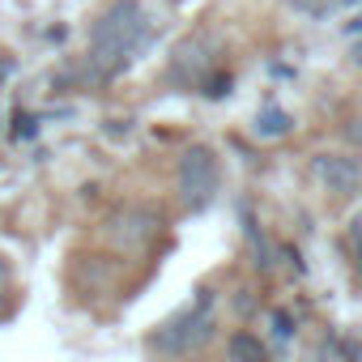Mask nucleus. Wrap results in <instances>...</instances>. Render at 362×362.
<instances>
[{"instance_id": "nucleus-1", "label": "nucleus", "mask_w": 362, "mask_h": 362, "mask_svg": "<svg viewBox=\"0 0 362 362\" xmlns=\"http://www.w3.org/2000/svg\"><path fill=\"white\" fill-rule=\"evenodd\" d=\"M158 39V22L141 0H115L90 30V64L98 77L128 73Z\"/></svg>"}, {"instance_id": "nucleus-2", "label": "nucleus", "mask_w": 362, "mask_h": 362, "mask_svg": "<svg viewBox=\"0 0 362 362\" xmlns=\"http://www.w3.org/2000/svg\"><path fill=\"white\" fill-rule=\"evenodd\" d=\"M175 184H179V205L188 214H201L209 209V201L218 197V184H222V166H218V153L209 145H192L179 158V170H175Z\"/></svg>"}, {"instance_id": "nucleus-3", "label": "nucleus", "mask_w": 362, "mask_h": 362, "mask_svg": "<svg viewBox=\"0 0 362 362\" xmlns=\"http://www.w3.org/2000/svg\"><path fill=\"white\" fill-rule=\"evenodd\" d=\"M209 337H214V294L201 290V298L192 307H184L175 320H166L153 332V349H162V354H192V349L209 345Z\"/></svg>"}, {"instance_id": "nucleus-4", "label": "nucleus", "mask_w": 362, "mask_h": 362, "mask_svg": "<svg viewBox=\"0 0 362 362\" xmlns=\"http://www.w3.org/2000/svg\"><path fill=\"white\" fill-rule=\"evenodd\" d=\"M311 179L332 197H362V158L315 153L311 158Z\"/></svg>"}, {"instance_id": "nucleus-5", "label": "nucleus", "mask_w": 362, "mask_h": 362, "mask_svg": "<svg viewBox=\"0 0 362 362\" xmlns=\"http://www.w3.org/2000/svg\"><path fill=\"white\" fill-rule=\"evenodd\" d=\"M205 77H214L209 39L205 35H192L184 47H179L175 64H170V81H179V86H205Z\"/></svg>"}, {"instance_id": "nucleus-6", "label": "nucleus", "mask_w": 362, "mask_h": 362, "mask_svg": "<svg viewBox=\"0 0 362 362\" xmlns=\"http://www.w3.org/2000/svg\"><path fill=\"white\" fill-rule=\"evenodd\" d=\"M230 362H273V358H269V349H264L260 337L235 332V337H230Z\"/></svg>"}, {"instance_id": "nucleus-7", "label": "nucleus", "mask_w": 362, "mask_h": 362, "mask_svg": "<svg viewBox=\"0 0 362 362\" xmlns=\"http://www.w3.org/2000/svg\"><path fill=\"white\" fill-rule=\"evenodd\" d=\"M294 124H290V115L286 111H277V107H269V111H260L256 115V136H286Z\"/></svg>"}, {"instance_id": "nucleus-8", "label": "nucleus", "mask_w": 362, "mask_h": 362, "mask_svg": "<svg viewBox=\"0 0 362 362\" xmlns=\"http://www.w3.org/2000/svg\"><path fill=\"white\" fill-rule=\"evenodd\" d=\"M290 5H294L298 13H307V18H328V13H337L341 5L349 9V5H358V0H290Z\"/></svg>"}, {"instance_id": "nucleus-9", "label": "nucleus", "mask_w": 362, "mask_h": 362, "mask_svg": "<svg viewBox=\"0 0 362 362\" xmlns=\"http://www.w3.org/2000/svg\"><path fill=\"white\" fill-rule=\"evenodd\" d=\"M345 239H349L354 264H358V273H362V214H354V218H349V230H345Z\"/></svg>"}, {"instance_id": "nucleus-10", "label": "nucleus", "mask_w": 362, "mask_h": 362, "mask_svg": "<svg viewBox=\"0 0 362 362\" xmlns=\"http://www.w3.org/2000/svg\"><path fill=\"white\" fill-rule=\"evenodd\" d=\"M341 136H345L349 145H358V149H362V111H358V115H349V119L341 124Z\"/></svg>"}, {"instance_id": "nucleus-11", "label": "nucleus", "mask_w": 362, "mask_h": 362, "mask_svg": "<svg viewBox=\"0 0 362 362\" xmlns=\"http://www.w3.org/2000/svg\"><path fill=\"white\" fill-rule=\"evenodd\" d=\"M5 307H9V264L0 256V315H5Z\"/></svg>"}, {"instance_id": "nucleus-12", "label": "nucleus", "mask_w": 362, "mask_h": 362, "mask_svg": "<svg viewBox=\"0 0 362 362\" xmlns=\"http://www.w3.org/2000/svg\"><path fill=\"white\" fill-rule=\"evenodd\" d=\"M9 73H13V64H9V60H5V56H0V81H5V77H9Z\"/></svg>"}, {"instance_id": "nucleus-13", "label": "nucleus", "mask_w": 362, "mask_h": 362, "mask_svg": "<svg viewBox=\"0 0 362 362\" xmlns=\"http://www.w3.org/2000/svg\"><path fill=\"white\" fill-rule=\"evenodd\" d=\"M354 64H358V69H362V39H358V43H354Z\"/></svg>"}]
</instances>
